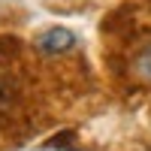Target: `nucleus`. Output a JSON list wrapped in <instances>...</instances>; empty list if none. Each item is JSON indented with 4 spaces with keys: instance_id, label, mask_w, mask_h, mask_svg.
Segmentation results:
<instances>
[{
    "instance_id": "nucleus-1",
    "label": "nucleus",
    "mask_w": 151,
    "mask_h": 151,
    "mask_svg": "<svg viewBox=\"0 0 151 151\" xmlns=\"http://www.w3.org/2000/svg\"><path fill=\"white\" fill-rule=\"evenodd\" d=\"M76 45V33L70 27H48L36 36V48L42 55H64Z\"/></svg>"
},
{
    "instance_id": "nucleus-2",
    "label": "nucleus",
    "mask_w": 151,
    "mask_h": 151,
    "mask_svg": "<svg viewBox=\"0 0 151 151\" xmlns=\"http://www.w3.org/2000/svg\"><path fill=\"white\" fill-rule=\"evenodd\" d=\"M139 73L145 76V79H151V48L142 55V60H139Z\"/></svg>"
}]
</instances>
